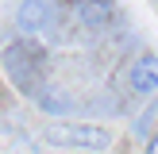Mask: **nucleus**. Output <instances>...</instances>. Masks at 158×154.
<instances>
[{
  "label": "nucleus",
  "instance_id": "nucleus-1",
  "mask_svg": "<svg viewBox=\"0 0 158 154\" xmlns=\"http://www.w3.org/2000/svg\"><path fill=\"white\" fill-rule=\"evenodd\" d=\"M4 69L12 77V85L27 96H35L43 89V73H46V54L35 43H12L4 50Z\"/></svg>",
  "mask_w": 158,
  "mask_h": 154
},
{
  "label": "nucleus",
  "instance_id": "nucleus-2",
  "mask_svg": "<svg viewBox=\"0 0 158 154\" xmlns=\"http://www.w3.org/2000/svg\"><path fill=\"white\" fill-rule=\"evenodd\" d=\"M43 135L50 146H66V150H108L112 146V131L97 123H50Z\"/></svg>",
  "mask_w": 158,
  "mask_h": 154
},
{
  "label": "nucleus",
  "instance_id": "nucleus-3",
  "mask_svg": "<svg viewBox=\"0 0 158 154\" xmlns=\"http://www.w3.org/2000/svg\"><path fill=\"white\" fill-rule=\"evenodd\" d=\"M54 4H66L77 15V23L89 31H100L116 19V0H54Z\"/></svg>",
  "mask_w": 158,
  "mask_h": 154
},
{
  "label": "nucleus",
  "instance_id": "nucleus-4",
  "mask_svg": "<svg viewBox=\"0 0 158 154\" xmlns=\"http://www.w3.org/2000/svg\"><path fill=\"white\" fill-rule=\"evenodd\" d=\"M127 89L135 92V96H154V92H158V54L143 50L135 62H131V69H127Z\"/></svg>",
  "mask_w": 158,
  "mask_h": 154
},
{
  "label": "nucleus",
  "instance_id": "nucleus-5",
  "mask_svg": "<svg viewBox=\"0 0 158 154\" xmlns=\"http://www.w3.org/2000/svg\"><path fill=\"white\" fill-rule=\"evenodd\" d=\"M50 23V0H19L15 8V27L23 35H39Z\"/></svg>",
  "mask_w": 158,
  "mask_h": 154
},
{
  "label": "nucleus",
  "instance_id": "nucleus-6",
  "mask_svg": "<svg viewBox=\"0 0 158 154\" xmlns=\"http://www.w3.org/2000/svg\"><path fill=\"white\" fill-rule=\"evenodd\" d=\"M35 104L43 108L46 116H66L69 112V100L62 96V92H54V89H39L35 92Z\"/></svg>",
  "mask_w": 158,
  "mask_h": 154
},
{
  "label": "nucleus",
  "instance_id": "nucleus-7",
  "mask_svg": "<svg viewBox=\"0 0 158 154\" xmlns=\"http://www.w3.org/2000/svg\"><path fill=\"white\" fill-rule=\"evenodd\" d=\"M154 112H158V108L151 104V108H147L143 116H139V123H135V127H139V135H147V127H151V120H154Z\"/></svg>",
  "mask_w": 158,
  "mask_h": 154
},
{
  "label": "nucleus",
  "instance_id": "nucleus-8",
  "mask_svg": "<svg viewBox=\"0 0 158 154\" xmlns=\"http://www.w3.org/2000/svg\"><path fill=\"white\" fill-rule=\"evenodd\" d=\"M143 154H158V131H154V135H147V150Z\"/></svg>",
  "mask_w": 158,
  "mask_h": 154
}]
</instances>
